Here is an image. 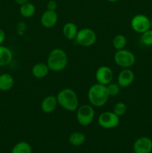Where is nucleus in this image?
Listing matches in <instances>:
<instances>
[{
  "label": "nucleus",
  "instance_id": "29",
  "mask_svg": "<svg viewBox=\"0 0 152 153\" xmlns=\"http://www.w3.org/2000/svg\"><path fill=\"white\" fill-rule=\"evenodd\" d=\"M151 28L152 29V17H151Z\"/></svg>",
  "mask_w": 152,
  "mask_h": 153
},
{
  "label": "nucleus",
  "instance_id": "24",
  "mask_svg": "<svg viewBox=\"0 0 152 153\" xmlns=\"http://www.w3.org/2000/svg\"><path fill=\"white\" fill-rule=\"evenodd\" d=\"M107 89V92H108L110 97H115V96L118 95L120 91V87L118 84L116 83H110L107 85H106Z\"/></svg>",
  "mask_w": 152,
  "mask_h": 153
},
{
  "label": "nucleus",
  "instance_id": "4",
  "mask_svg": "<svg viewBox=\"0 0 152 153\" xmlns=\"http://www.w3.org/2000/svg\"><path fill=\"white\" fill-rule=\"evenodd\" d=\"M95 110L90 104H83L79 105L76 110V119L77 123L82 126L90 125L95 118Z\"/></svg>",
  "mask_w": 152,
  "mask_h": 153
},
{
  "label": "nucleus",
  "instance_id": "18",
  "mask_svg": "<svg viewBox=\"0 0 152 153\" xmlns=\"http://www.w3.org/2000/svg\"><path fill=\"white\" fill-rule=\"evenodd\" d=\"M86 141V136L80 131H74L69 137V142L74 146H80Z\"/></svg>",
  "mask_w": 152,
  "mask_h": 153
},
{
  "label": "nucleus",
  "instance_id": "13",
  "mask_svg": "<svg viewBox=\"0 0 152 153\" xmlns=\"http://www.w3.org/2000/svg\"><path fill=\"white\" fill-rule=\"evenodd\" d=\"M58 105V102L56 96L49 95L42 100L40 108L43 113L49 114H52V112L55 111Z\"/></svg>",
  "mask_w": 152,
  "mask_h": 153
},
{
  "label": "nucleus",
  "instance_id": "12",
  "mask_svg": "<svg viewBox=\"0 0 152 153\" xmlns=\"http://www.w3.org/2000/svg\"><path fill=\"white\" fill-rule=\"evenodd\" d=\"M58 20V16L56 10H46L40 17L42 25L46 28H51L55 26Z\"/></svg>",
  "mask_w": 152,
  "mask_h": 153
},
{
  "label": "nucleus",
  "instance_id": "17",
  "mask_svg": "<svg viewBox=\"0 0 152 153\" xmlns=\"http://www.w3.org/2000/svg\"><path fill=\"white\" fill-rule=\"evenodd\" d=\"M14 85V79L9 73L0 75V91H8Z\"/></svg>",
  "mask_w": 152,
  "mask_h": 153
},
{
  "label": "nucleus",
  "instance_id": "27",
  "mask_svg": "<svg viewBox=\"0 0 152 153\" xmlns=\"http://www.w3.org/2000/svg\"><path fill=\"white\" fill-rule=\"evenodd\" d=\"M15 2L17 4H19V5H22V4H25V3L28 2V0H14Z\"/></svg>",
  "mask_w": 152,
  "mask_h": 153
},
{
  "label": "nucleus",
  "instance_id": "11",
  "mask_svg": "<svg viewBox=\"0 0 152 153\" xmlns=\"http://www.w3.org/2000/svg\"><path fill=\"white\" fill-rule=\"evenodd\" d=\"M135 79L134 73L130 68L123 69L117 78V84L122 88H125L131 85Z\"/></svg>",
  "mask_w": 152,
  "mask_h": 153
},
{
  "label": "nucleus",
  "instance_id": "10",
  "mask_svg": "<svg viewBox=\"0 0 152 153\" xmlns=\"http://www.w3.org/2000/svg\"><path fill=\"white\" fill-rule=\"evenodd\" d=\"M133 150L134 153H151L152 152V140L146 136L139 137L134 142Z\"/></svg>",
  "mask_w": 152,
  "mask_h": 153
},
{
  "label": "nucleus",
  "instance_id": "7",
  "mask_svg": "<svg viewBox=\"0 0 152 153\" xmlns=\"http://www.w3.org/2000/svg\"><path fill=\"white\" fill-rule=\"evenodd\" d=\"M120 119L113 111L102 112L98 117V123L101 128L112 129L119 126Z\"/></svg>",
  "mask_w": 152,
  "mask_h": 153
},
{
  "label": "nucleus",
  "instance_id": "22",
  "mask_svg": "<svg viewBox=\"0 0 152 153\" xmlns=\"http://www.w3.org/2000/svg\"><path fill=\"white\" fill-rule=\"evenodd\" d=\"M127 111V105L125 103L122 102H119L116 103L113 106V112L116 114L117 116L121 117L125 114Z\"/></svg>",
  "mask_w": 152,
  "mask_h": 153
},
{
  "label": "nucleus",
  "instance_id": "1",
  "mask_svg": "<svg viewBox=\"0 0 152 153\" xmlns=\"http://www.w3.org/2000/svg\"><path fill=\"white\" fill-rule=\"evenodd\" d=\"M58 105L67 111H75L79 107V100L77 94L71 88H63L56 96Z\"/></svg>",
  "mask_w": 152,
  "mask_h": 153
},
{
  "label": "nucleus",
  "instance_id": "26",
  "mask_svg": "<svg viewBox=\"0 0 152 153\" xmlns=\"http://www.w3.org/2000/svg\"><path fill=\"white\" fill-rule=\"evenodd\" d=\"M5 37H6V35L4 30L0 28V45H1L3 43H4V40H5Z\"/></svg>",
  "mask_w": 152,
  "mask_h": 153
},
{
  "label": "nucleus",
  "instance_id": "23",
  "mask_svg": "<svg viewBox=\"0 0 152 153\" xmlns=\"http://www.w3.org/2000/svg\"><path fill=\"white\" fill-rule=\"evenodd\" d=\"M141 41L144 45L148 46H152V29L150 28L148 31L142 34Z\"/></svg>",
  "mask_w": 152,
  "mask_h": 153
},
{
  "label": "nucleus",
  "instance_id": "6",
  "mask_svg": "<svg viewBox=\"0 0 152 153\" xmlns=\"http://www.w3.org/2000/svg\"><path fill=\"white\" fill-rule=\"evenodd\" d=\"M97 35L95 31L89 28H83L78 30L75 40L76 43L83 47L92 46L96 42Z\"/></svg>",
  "mask_w": 152,
  "mask_h": 153
},
{
  "label": "nucleus",
  "instance_id": "3",
  "mask_svg": "<svg viewBox=\"0 0 152 153\" xmlns=\"http://www.w3.org/2000/svg\"><path fill=\"white\" fill-rule=\"evenodd\" d=\"M46 64L50 71L55 73L61 72L68 64V55L63 49L55 48L49 52Z\"/></svg>",
  "mask_w": 152,
  "mask_h": 153
},
{
  "label": "nucleus",
  "instance_id": "9",
  "mask_svg": "<svg viewBox=\"0 0 152 153\" xmlns=\"http://www.w3.org/2000/svg\"><path fill=\"white\" fill-rule=\"evenodd\" d=\"M113 79V72L110 67L103 65L98 67L95 72V79L97 83L107 85L111 83Z\"/></svg>",
  "mask_w": 152,
  "mask_h": 153
},
{
  "label": "nucleus",
  "instance_id": "14",
  "mask_svg": "<svg viewBox=\"0 0 152 153\" xmlns=\"http://www.w3.org/2000/svg\"><path fill=\"white\" fill-rule=\"evenodd\" d=\"M49 70L47 64L43 62H39L34 64L31 69V73L36 79H43L49 74Z\"/></svg>",
  "mask_w": 152,
  "mask_h": 153
},
{
  "label": "nucleus",
  "instance_id": "16",
  "mask_svg": "<svg viewBox=\"0 0 152 153\" xmlns=\"http://www.w3.org/2000/svg\"><path fill=\"white\" fill-rule=\"evenodd\" d=\"M13 58L12 51L7 46L0 45V67H5L10 64Z\"/></svg>",
  "mask_w": 152,
  "mask_h": 153
},
{
  "label": "nucleus",
  "instance_id": "5",
  "mask_svg": "<svg viewBox=\"0 0 152 153\" xmlns=\"http://www.w3.org/2000/svg\"><path fill=\"white\" fill-rule=\"evenodd\" d=\"M113 59L116 65L123 69L131 68L136 63V56L134 52L126 49L116 50Z\"/></svg>",
  "mask_w": 152,
  "mask_h": 153
},
{
  "label": "nucleus",
  "instance_id": "28",
  "mask_svg": "<svg viewBox=\"0 0 152 153\" xmlns=\"http://www.w3.org/2000/svg\"><path fill=\"white\" fill-rule=\"evenodd\" d=\"M107 1H110V2H116V1H118L119 0H107Z\"/></svg>",
  "mask_w": 152,
  "mask_h": 153
},
{
  "label": "nucleus",
  "instance_id": "25",
  "mask_svg": "<svg viewBox=\"0 0 152 153\" xmlns=\"http://www.w3.org/2000/svg\"><path fill=\"white\" fill-rule=\"evenodd\" d=\"M58 6V2L55 0H49L47 3V10H56Z\"/></svg>",
  "mask_w": 152,
  "mask_h": 153
},
{
  "label": "nucleus",
  "instance_id": "8",
  "mask_svg": "<svg viewBox=\"0 0 152 153\" xmlns=\"http://www.w3.org/2000/svg\"><path fill=\"white\" fill-rule=\"evenodd\" d=\"M131 27L135 32L142 34L151 28V19L146 15L137 14L131 19Z\"/></svg>",
  "mask_w": 152,
  "mask_h": 153
},
{
  "label": "nucleus",
  "instance_id": "20",
  "mask_svg": "<svg viewBox=\"0 0 152 153\" xmlns=\"http://www.w3.org/2000/svg\"><path fill=\"white\" fill-rule=\"evenodd\" d=\"M11 153H32V148L28 142L20 141L13 146Z\"/></svg>",
  "mask_w": 152,
  "mask_h": 153
},
{
  "label": "nucleus",
  "instance_id": "2",
  "mask_svg": "<svg viewBox=\"0 0 152 153\" xmlns=\"http://www.w3.org/2000/svg\"><path fill=\"white\" fill-rule=\"evenodd\" d=\"M87 98L91 105L99 108L104 106L110 98L106 85L95 83L88 90Z\"/></svg>",
  "mask_w": 152,
  "mask_h": 153
},
{
  "label": "nucleus",
  "instance_id": "21",
  "mask_svg": "<svg viewBox=\"0 0 152 153\" xmlns=\"http://www.w3.org/2000/svg\"><path fill=\"white\" fill-rule=\"evenodd\" d=\"M112 44H113V46L116 50H121V49H125L127 45L126 37L123 34H116L113 38Z\"/></svg>",
  "mask_w": 152,
  "mask_h": 153
},
{
  "label": "nucleus",
  "instance_id": "19",
  "mask_svg": "<svg viewBox=\"0 0 152 153\" xmlns=\"http://www.w3.org/2000/svg\"><path fill=\"white\" fill-rule=\"evenodd\" d=\"M36 12V7L34 4L31 2L25 3V4L20 5L19 7V13L21 16L24 18H31L34 15Z\"/></svg>",
  "mask_w": 152,
  "mask_h": 153
},
{
  "label": "nucleus",
  "instance_id": "15",
  "mask_svg": "<svg viewBox=\"0 0 152 153\" xmlns=\"http://www.w3.org/2000/svg\"><path fill=\"white\" fill-rule=\"evenodd\" d=\"M77 27L74 22H68L63 26L62 32L65 38L69 40H74L77 34Z\"/></svg>",
  "mask_w": 152,
  "mask_h": 153
}]
</instances>
